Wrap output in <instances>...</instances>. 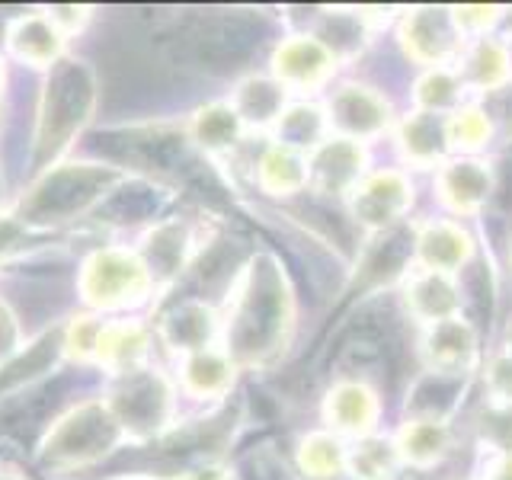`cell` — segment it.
<instances>
[{
    "mask_svg": "<svg viewBox=\"0 0 512 480\" xmlns=\"http://www.w3.org/2000/svg\"><path fill=\"white\" fill-rule=\"evenodd\" d=\"M77 292L93 314H119L151 298L154 276L138 250L100 247L80 266Z\"/></svg>",
    "mask_w": 512,
    "mask_h": 480,
    "instance_id": "obj_1",
    "label": "cell"
},
{
    "mask_svg": "<svg viewBox=\"0 0 512 480\" xmlns=\"http://www.w3.org/2000/svg\"><path fill=\"white\" fill-rule=\"evenodd\" d=\"M116 378L119 384L112 388L106 404L122 423L125 436H151L160 426H167L173 410V394L164 384V378L154 375L148 365Z\"/></svg>",
    "mask_w": 512,
    "mask_h": 480,
    "instance_id": "obj_2",
    "label": "cell"
},
{
    "mask_svg": "<svg viewBox=\"0 0 512 480\" xmlns=\"http://www.w3.org/2000/svg\"><path fill=\"white\" fill-rule=\"evenodd\" d=\"M349 215L368 234L394 231V224L410 212L413 183L400 170H368L349 192Z\"/></svg>",
    "mask_w": 512,
    "mask_h": 480,
    "instance_id": "obj_3",
    "label": "cell"
},
{
    "mask_svg": "<svg viewBox=\"0 0 512 480\" xmlns=\"http://www.w3.org/2000/svg\"><path fill=\"white\" fill-rule=\"evenodd\" d=\"M397 36L407 58L413 64H420V68H445V64H455L464 42H468L461 36L452 10H442V7L407 10L400 16Z\"/></svg>",
    "mask_w": 512,
    "mask_h": 480,
    "instance_id": "obj_4",
    "label": "cell"
},
{
    "mask_svg": "<svg viewBox=\"0 0 512 480\" xmlns=\"http://www.w3.org/2000/svg\"><path fill=\"white\" fill-rule=\"evenodd\" d=\"M324 112H327L330 135H343L362 144L384 135L394 125V109L388 96L378 87L356 84V80H346V84L336 87Z\"/></svg>",
    "mask_w": 512,
    "mask_h": 480,
    "instance_id": "obj_5",
    "label": "cell"
},
{
    "mask_svg": "<svg viewBox=\"0 0 512 480\" xmlns=\"http://www.w3.org/2000/svg\"><path fill=\"white\" fill-rule=\"evenodd\" d=\"M125 436L122 423L106 400H93V404H80L61 420L55 429V445L48 448L52 458H68L74 461H93L106 455L112 445Z\"/></svg>",
    "mask_w": 512,
    "mask_h": 480,
    "instance_id": "obj_6",
    "label": "cell"
},
{
    "mask_svg": "<svg viewBox=\"0 0 512 480\" xmlns=\"http://www.w3.org/2000/svg\"><path fill=\"white\" fill-rule=\"evenodd\" d=\"M336 58L330 48L317 36L298 32V36H285L269 58V74L279 80L288 93H314L324 90L336 74Z\"/></svg>",
    "mask_w": 512,
    "mask_h": 480,
    "instance_id": "obj_7",
    "label": "cell"
},
{
    "mask_svg": "<svg viewBox=\"0 0 512 480\" xmlns=\"http://www.w3.org/2000/svg\"><path fill=\"white\" fill-rule=\"evenodd\" d=\"M368 173V148L362 141L343 135H327L317 148L308 151V186L320 196L349 199Z\"/></svg>",
    "mask_w": 512,
    "mask_h": 480,
    "instance_id": "obj_8",
    "label": "cell"
},
{
    "mask_svg": "<svg viewBox=\"0 0 512 480\" xmlns=\"http://www.w3.org/2000/svg\"><path fill=\"white\" fill-rule=\"evenodd\" d=\"M320 413H324V426L340 439H365L378 429L381 397L365 378H343L327 391Z\"/></svg>",
    "mask_w": 512,
    "mask_h": 480,
    "instance_id": "obj_9",
    "label": "cell"
},
{
    "mask_svg": "<svg viewBox=\"0 0 512 480\" xmlns=\"http://www.w3.org/2000/svg\"><path fill=\"white\" fill-rule=\"evenodd\" d=\"M496 189V173L490 160L480 157H455L445 160L436 173V196L439 202L461 218L477 215L480 208H487Z\"/></svg>",
    "mask_w": 512,
    "mask_h": 480,
    "instance_id": "obj_10",
    "label": "cell"
},
{
    "mask_svg": "<svg viewBox=\"0 0 512 480\" xmlns=\"http://www.w3.org/2000/svg\"><path fill=\"white\" fill-rule=\"evenodd\" d=\"M477 330L468 317H445L439 324L423 327L420 356L426 362V372H445V375H468L480 359Z\"/></svg>",
    "mask_w": 512,
    "mask_h": 480,
    "instance_id": "obj_11",
    "label": "cell"
},
{
    "mask_svg": "<svg viewBox=\"0 0 512 480\" xmlns=\"http://www.w3.org/2000/svg\"><path fill=\"white\" fill-rule=\"evenodd\" d=\"M413 253L420 269L455 276L474 256V237L452 218H429L413 224Z\"/></svg>",
    "mask_w": 512,
    "mask_h": 480,
    "instance_id": "obj_12",
    "label": "cell"
},
{
    "mask_svg": "<svg viewBox=\"0 0 512 480\" xmlns=\"http://www.w3.org/2000/svg\"><path fill=\"white\" fill-rule=\"evenodd\" d=\"M400 298H404L407 314L416 324H439L445 317L461 314V285L452 276H442V272L432 269H407L404 279H400Z\"/></svg>",
    "mask_w": 512,
    "mask_h": 480,
    "instance_id": "obj_13",
    "label": "cell"
},
{
    "mask_svg": "<svg viewBox=\"0 0 512 480\" xmlns=\"http://www.w3.org/2000/svg\"><path fill=\"white\" fill-rule=\"evenodd\" d=\"M464 90L471 93H500L512 84V52L503 39L480 36L468 39L455 61Z\"/></svg>",
    "mask_w": 512,
    "mask_h": 480,
    "instance_id": "obj_14",
    "label": "cell"
},
{
    "mask_svg": "<svg viewBox=\"0 0 512 480\" xmlns=\"http://www.w3.org/2000/svg\"><path fill=\"white\" fill-rule=\"evenodd\" d=\"M176 381H180L183 394L196 400H221L231 394L237 381V362L224 346H205L189 352V356H180Z\"/></svg>",
    "mask_w": 512,
    "mask_h": 480,
    "instance_id": "obj_15",
    "label": "cell"
},
{
    "mask_svg": "<svg viewBox=\"0 0 512 480\" xmlns=\"http://www.w3.org/2000/svg\"><path fill=\"white\" fill-rule=\"evenodd\" d=\"M455 432L448 420H436V416H410L394 432V448L400 464L416 471L439 468V464L452 455Z\"/></svg>",
    "mask_w": 512,
    "mask_h": 480,
    "instance_id": "obj_16",
    "label": "cell"
},
{
    "mask_svg": "<svg viewBox=\"0 0 512 480\" xmlns=\"http://www.w3.org/2000/svg\"><path fill=\"white\" fill-rule=\"evenodd\" d=\"M448 116H432V112L413 109L394 128V148L407 167L429 170L442 167L448 154V132H445Z\"/></svg>",
    "mask_w": 512,
    "mask_h": 480,
    "instance_id": "obj_17",
    "label": "cell"
},
{
    "mask_svg": "<svg viewBox=\"0 0 512 480\" xmlns=\"http://www.w3.org/2000/svg\"><path fill=\"white\" fill-rule=\"evenodd\" d=\"M4 45L10 58L29 68H52V64L64 55L68 39L55 29V23L45 13H23L7 23Z\"/></svg>",
    "mask_w": 512,
    "mask_h": 480,
    "instance_id": "obj_18",
    "label": "cell"
},
{
    "mask_svg": "<svg viewBox=\"0 0 512 480\" xmlns=\"http://www.w3.org/2000/svg\"><path fill=\"white\" fill-rule=\"evenodd\" d=\"M154 346V330L141 320H106L100 346H96V362L112 375L135 372L148 365Z\"/></svg>",
    "mask_w": 512,
    "mask_h": 480,
    "instance_id": "obj_19",
    "label": "cell"
},
{
    "mask_svg": "<svg viewBox=\"0 0 512 480\" xmlns=\"http://www.w3.org/2000/svg\"><path fill=\"white\" fill-rule=\"evenodd\" d=\"M247 132H272L288 109V90L272 74H250L234 87L228 100Z\"/></svg>",
    "mask_w": 512,
    "mask_h": 480,
    "instance_id": "obj_20",
    "label": "cell"
},
{
    "mask_svg": "<svg viewBox=\"0 0 512 480\" xmlns=\"http://www.w3.org/2000/svg\"><path fill=\"white\" fill-rule=\"evenodd\" d=\"M186 132L192 138L199 151H205L208 157H224V154H234L244 138L250 135L247 125L240 122L237 109L228 100H215V103H205L192 112V119L186 125Z\"/></svg>",
    "mask_w": 512,
    "mask_h": 480,
    "instance_id": "obj_21",
    "label": "cell"
},
{
    "mask_svg": "<svg viewBox=\"0 0 512 480\" xmlns=\"http://www.w3.org/2000/svg\"><path fill=\"white\" fill-rule=\"evenodd\" d=\"M253 180L272 199H292L308 189V154L279 141H269L256 157Z\"/></svg>",
    "mask_w": 512,
    "mask_h": 480,
    "instance_id": "obj_22",
    "label": "cell"
},
{
    "mask_svg": "<svg viewBox=\"0 0 512 480\" xmlns=\"http://www.w3.org/2000/svg\"><path fill=\"white\" fill-rule=\"evenodd\" d=\"M157 336L176 352V356H189V352H196V349L215 346L218 317L202 301H183L164 314Z\"/></svg>",
    "mask_w": 512,
    "mask_h": 480,
    "instance_id": "obj_23",
    "label": "cell"
},
{
    "mask_svg": "<svg viewBox=\"0 0 512 480\" xmlns=\"http://www.w3.org/2000/svg\"><path fill=\"white\" fill-rule=\"evenodd\" d=\"M464 391V375H445V372H423L413 381L407 394L410 416H436L448 420Z\"/></svg>",
    "mask_w": 512,
    "mask_h": 480,
    "instance_id": "obj_24",
    "label": "cell"
},
{
    "mask_svg": "<svg viewBox=\"0 0 512 480\" xmlns=\"http://www.w3.org/2000/svg\"><path fill=\"white\" fill-rule=\"evenodd\" d=\"M272 141L288 144L301 154H308L311 148H317L320 141L330 135V125H327V112L320 103H288V109L282 112L279 125L272 128Z\"/></svg>",
    "mask_w": 512,
    "mask_h": 480,
    "instance_id": "obj_25",
    "label": "cell"
},
{
    "mask_svg": "<svg viewBox=\"0 0 512 480\" xmlns=\"http://www.w3.org/2000/svg\"><path fill=\"white\" fill-rule=\"evenodd\" d=\"M295 458H298L301 474L308 480H336L346 471L349 448L336 432L320 429V432H308V436L298 442Z\"/></svg>",
    "mask_w": 512,
    "mask_h": 480,
    "instance_id": "obj_26",
    "label": "cell"
},
{
    "mask_svg": "<svg viewBox=\"0 0 512 480\" xmlns=\"http://www.w3.org/2000/svg\"><path fill=\"white\" fill-rule=\"evenodd\" d=\"M464 84L455 71V64L445 68H426L413 84V106L432 116H452L458 106H464Z\"/></svg>",
    "mask_w": 512,
    "mask_h": 480,
    "instance_id": "obj_27",
    "label": "cell"
},
{
    "mask_svg": "<svg viewBox=\"0 0 512 480\" xmlns=\"http://www.w3.org/2000/svg\"><path fill=\"white\" fill-rule=\"evenodd\" d=\"M445 132H448V151H461L464 157H474L480 148H487L493 141L496 122L484 106L464 103L445 119Z\"/></svg>",
    "mask_w": 512,
    "mask_h": 480,
    "instance_id": "obj_28",
    "label": "cell"
},
{
    "mask_svg": "<svg viewBox=\"0 0 512 480\" xmlns=\"http://www.w3.org/2000/svg\"><path fill=\"white\" fill-rule=\"evenodd\" d=\"M400 468L394 439H384L378 432L365 439H356V445L349 448L346 471L356 480H394Z\"/></svg>",
    "mask_w": 512,
    "mask_h": 480,
    "instance_id": "obj_29",
    "label": "cell"
},
{
    "mask_svg": "<svg viewBox=\"0 0 512 480\" xmlns=\"http://www.w3.org/2000/svg\"><path fill=\"white\" fill-rule=\"evenodd\" d=\"M106 327V317L100 314H77L68 330H64V356L71 362H96V346H100V336Z\"/></svg>",
    "mask_w": 512,
    "mask_h": 480,
    "instance_id": "obj_30",
    "label": "cell"
},
{
    "mask_svg": "<svg viewBox=\"0 0 512 480\" xmlns=\"http://www.w3.org/2000/svg\"><path fill=\"white\" fill-rule=\"evenodd\" d=\"M484 391L493 410L512 413V349H493L484 362Z\"/></svg>",
    "mask_w": 512,
    "mask_h": 480,
    "instance_id": "obj_31",
    "label": "cell"
},
{
    "mask_svg": "<svg viewBox=\"0 0 512 480\" xmlns=\"http://www.w3.org/2000/svg\"><path fill=\"white\" fill-rule=\"evenodd\" d=\"M42 13L55 23V29L61 32L64 39L77 36V32L90 23V7H71V4H68V7H48V10H42Z\"/></svg>",
    "mask_w": 512,
    "mask_h": 480,
    "instance_id": "obj_32",
    "label": "cell"
},
{
    "mask_svg": "<svg viewBox=\"0 0 512 480\" xmlns=\"http://www.w3.org/2000/svg\"><path fill=\"white\" fill-rule=\"evenodd\" d=\"M20 340H23V333H20V320H16V314L7 308L4 301H0V362L10 359L16 349H20Z\"/></svg>",
    "mask_w": 512,
    "mask_h": 480,
    "instance_id": "obj_33",
    "label": "cell"
},
{
    "mask_svg": "<svg viewBox=\"0 0 512 480\" xmlns=\"http://www.w3.org/2000/svg\"><path fill=\"white\" fill-rule=\"evenodd\" d=\"M484 480H512V448H493L484 464Z\"/></svg>",
    "mask_w": 512,
    "mask_h": 480,
    "instance_id": "obj_34",
    "label": "cell"
},
{
    "mask_svg": "<svg viewBox=\"0 0 512 480\" xmlns=\"http://www.w3.org/2000/svg\"><path fill=\"white\" fill-rule=\"evenodd\" d=\"M4 87H7V58L0 55V96H4Z\"/></svg>",
    "mask_w": 512,
    "mask_h": 480,
    "instance_id": "obj_35",
    "label": "cell"
},
{
    "mask_svg": "<svg viewBox=\"0 0 512 480\" xmlns=\"http://www.w3.org/2000/svg\"><path fill=\"white\" fill-rule=\"evenodd\" d=\"M509 260H512V237H509Z\"/></svg>",
    "mask_w": 512,
    "mask_h": 480,
    "instance_id": "obj_36",
    "label": "cell"
}]
</instances>
